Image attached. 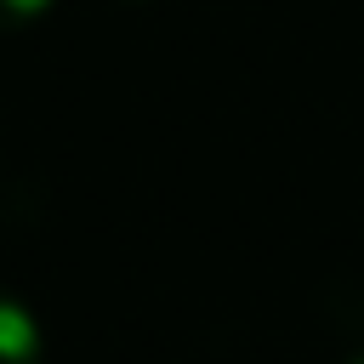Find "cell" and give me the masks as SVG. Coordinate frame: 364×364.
Listing matches in <instances>:
<instances>
[{"instance_id": "1", "label": "cell", "mask_w": 364, "mask_h": 364, "mask_svg": "<svg viewBox=\"0 0 364 364\" xmlns=\"http://www.w3.org/2000/svg\"><path fill=\"white\" fill-rule=\"evenodd\" d=\"M0 364H40V330L11 296H0Z\"/></svg>"}, {"instance_id": "2", "label": "cell", "mask_w": 364, "mask_h": 364, "mask_svg": "<svg viewBox=\"0 0 364 364\" xmlns=\"http://www.w3.org/2000/svg\"><path fill=\"white\" fill-rule=\"evenodd\" d=\"M6 6H11V11H23V17H34V11H46L51 0H6Z\"/></svg>"}, {"instance_id": "3", "label": "cell", "mask_w": 364, "mask_h": 364, "mask_svg": "<svg viewBox=\"0 0 364 364\" xmlns=\"http://www.w3.org/2000/svg\"><path fill=\"white\" fill-rule=\"evenodd\" d=\"M353 364H364V358H353Z\"/></svg>"}]
</instances>
